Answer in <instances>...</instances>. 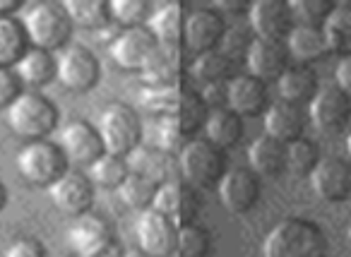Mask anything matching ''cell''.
Segmentation results:
<instances>
[{"mask_svg":"<svg viewBox=\"0 0 351 257\" xmlns=\"http://www.w3.org/2000/svg\"><path fill=\"white\" fill-rule=\"evenodd\" d=\"M147 29L154 34L159 46H183L186 8L181 3H161L152 10Z\"/></svg>","mask_w":351,"mask_h":257,"instance_id":"cb8c5ba5","label":"cell"},{"mask_svg":"<svg viewBox=\"0 0 351 257\" xmlns=\"http://www.w3.org/2000/svg\"><path fill=\"white\" fill-rule=\"evenodd\" d=\"M335 87L339 89V92H344L346 97L351 99V56H346V58H341L339 63H337L335 68Z\"/></svg>","mask_w":351,"mask_h":257,"instance_id":"f6af8a7d","label":"cell"},{"mask_svg":"<svg viewBox=\"0 0 351 257\" xmlns=\"http://www.w3.org/2000/svg\"><path fill=\"white\" fill-rule=\"evenodd\" d=\"M12 70H15L17 77L22 79V84L44 87V84H49L51 79L56 77V58L49 51L29 49Z\"/></svg>","mask_w":351,"mask_h":257,"instance_id":"1f68e13d","label":"cell"},{"mask_svg":"<svg viewBox=\"0 0 351 257\" xmlns=\"http://www.w3.org/2000/svg\"><path fill=\"white\" fill-rule=\"evenodd\" d=\"M320 29H322L327 53L341 56V58L351 56V8L349 5H337Z\"/></svg>","mask_w":351,"mask_h":257,"instance_id":"f1b7e54d","label":"cell"},{"mask_svg":"<svg viewBox=\"0 0 351 257\" xmlns=\"http://www.w3.org/2000/svg\"><path fill=\"white\" fill-rule=\"evenodd\" d=\"M60 149H63L68 164L77 169H89L99 156H104V142L99 130L87 121H70L60 130Z\"/></svg>","mask_w":351,"mask_h":257,"instance_id":"7c38bea8","label":"cell"},{"mask_svg":"<svg viewBox=\"0 0 351 257\" xmlns=\"http://www.w3.org/2000/svg\"><path fill=\"white\" fill-rule=\"evenodd\" d=\"M92 257H123V247H121V243L118 241H113L108 247H104L101 252H97V255H92Z\"/></svg>","mask_w":351,"mask_h":257,"instance_id":"7dc6e473","label":"cell"},{"mask_svg":"<svg viewBox=\"0 0 351 257\" xmlns=\"http://www.w3.org/2000/svg\"><path fill=\"white\" fill-rule=\"evenodd\" d=\"M284 151H287V145H282V142L272 140L267 135H260L248 147L250 171L255 175H272V178H277V175L284 173Z\"/></svg>","mask_w":351,"mask_h":257,"instance_id":"484cf974","label":"cell"},{"mask_svg":"<svg viewBox=\"0 0 351 257\" xmlns=\"http://www.w3.org/2000/svg\"><path fill=\"white\" fill-rule=\"evenodd\" d=\"M313 193L325 202H344L351 195V164L341 156H320L311 171Z\"/></svg>","mask_w":351,"mask_h":257,"instance_id":"4fadbf2b","label":"cell"},{"mask_svg":"<svg viewBox=\"0 0 351 257\" xmlns=\"http://www.w3.org/2000/svg\"><path fill=\"white\" fill-rule=\"evenodd\" d=\"M183 70V46H159L142 65L140 77L147 87H169L178 84Z\"/></svg>","mask_w":351,"mask_h":257,"instance_id":"7402d4cb","label":"cell"},{"mask_svg":"<svg viewBox=\"0 0 351 257\" xmlns=\"http://www.w3.org/2000/svg\"><path fill=\"white\" fill-rule=\"evenodd\" d=\"M140 106L149 111L154 118L176 116L186 125V130L197 132L207 121V106L197 94L186 89L183 84H169V87H145L137 94Z\"/></svg>","mask_w":351,"mask_h":257,"instance_id":"7a4b0ae2","label":"cell"},{"mask_svg":"<svg viewBox=\"0 0 351 257\" xmlns=\"http://www.w3.org/2000/svg\"><path fill=\"white\" fill-rule=\"evenodd\" d=\"M130 175L128 169V161L123 156H113V154H104L94 161L87 169V178L92 180V185L99 188H121L123 180Z\"/></svg>","mask_w":351,"mask_h":257,"instance_id":"8d00e7d4","label":"cell"},{"mask_svg":"<svg viewBox=\"0 0 351 257\" xmlns=\"http://www.w3.org/2000/svg\"><path fill=\"white\" fill-rule=\"evenodd\" d=\"M212 245L210 231L197 223H188V226L178 228V252L181 257H207Z\"/></svg>","mask_w":351,"mask_h":257,"instance_id":"60d3db41","label":"cell"},{"mask_svg":"<svg viewBox=\"0 0 351 257\" xmlns=\"http://www.w3.org/2000/svg\"><path fill=\"white\" fill-rule=\"evenodd\" d=\"M346 156H349V164H351V132L346 135Z\"/></svg>","mask_w":351,"mask_h":257,"instance_id":"f907efd6","label":"cell"},{"mask_svg":"<svg viewBox=\"0 0 351 257\" xmlns=\"http://www.w3.org/2000/svg\"><path fill=\"white\" fill-rule=\"evenodd\" d=\"M178 166L193 188H210L219 183L226 173V161L221 149L207 140H191L178 151Z\"/></svg>","mask_w":351,"mask_h":257,"instance_id":"52a82bcc","label":"cell"},{"mask_svg":"<svg viewBox=\"0 0 351 257\" xmlns=\"http://www.w3.org/2000/svg\"><path fill=\"white\" fill-rule=\"evenodd\" d=\"M335 8L337 5L332 0H291V3H289L293 25L317 27V29L325 25V20L332 15Z\"/></svg>","mask_w":351,"mask_h":257,"instance_id":"f35d334b","label":"cell"},{"mask_svg":"<svg viewBox=\"0 0 351 257\" xmlns=\"http://www.w3.org/2000/svg\"><path fill=\"white\" fill-rule=\"evenodd\" d=\"M149 142L156 151L176 154L191 142V132L176 116H159L149 125Z\"/></svg>","mask_w":351,"mask_h":257,"instance_id":"f546056e","label":"cell"},{"mask_svg":"<svg viewBox=\"0 0 351 257\" xmlns=\"http://www.w3.org/2000/svg\"><path fill=\"white\" fill-rule=\"evenodd\" d=\"M226 34L224 15L215 8H197L186 15V29H183V44L191 53L202 56L217 51Z\"/></svg>","mask_w":351,"mask_h":257,"instance_id":"8fae6325","label":"cell"},{"mask_svg":"<svg viewBox=\"0 0 351 257\" xmlns=\"http://www.w3.org/2000/svg\"><path fill=\"white\" fill-rule=\"evenodd\" d=\"M303 127H306V116L293 103L277 101L265 111V135L282 145L303 137Z\"/></svg>","mask_w":351,"mask_h":257,"instance_id":"603a6c76","label":"cell"},{"mask_svg":"<svg viewBox=\"0 0 351 257\" xmlns=\"http://www.w3.org/2000/svg\"><path fill=\"white\" fill-rule=\"evenodd\" d=\"M17 171L27 183L51 188L60 175L68 173V159L60 145H53L49 140L27 142L17 154Z\"/></svg>","mask_w":351,"mask_h":257,"instance_id":"8992f818","label":"cell"},{"mask_svg":"<svg viewBox=\"0 0 351 257\" xmlns=\"http://www.w3.org/2000/svg\"><path fill=\"white\" fill-rule=\"evenodd\" d=\"M226 108L236 116H260L267 111V87L250 75H236L226 82Z\"/></svg>","mask_w":351,"mask_h":257,"instance_id":"44dd1931","label":"cell"},{"mask_svg":"<svg viewBox=\"0 0 351 257\" xmlns=\"http://www.w3.org/2000/svg\"><path fill=\"white\" fill-rule=\"evenodd\" d=\"M5 204H8V190H5V185L0 183V212L5 209Z\"/></svg>","mask_w":351,"mask_h":257,"instance_id":"c3c4849f","label":"cell"},{"mask_svg":"<svg viewBox=\"0 0 351 257\" xmlns=\"http://www.w3.org/2000/svg\"><path fill=\"white\" fill-rule=\"evenodd\" d=\"M123 257H149V255H145L142 250H128V252H123Z\"/></svg>","mask_w":351,"mask_h":257,"instance_id":"681fc988","label":"cell"},{"mask_svg":"<svg viewBox=\"0 0 351 257\" xmlns=\"http://www.w3.org/2000/svg\"><path fill=\"white\" fill-rule=\"evenodd\" d=\"M311 123L320 132L335 135L341 132L351 121V99L337 87H322L317 89L315 99L311 101Z\"/></svg>","mask_w":351,"mask_h":257,"instance_id":"5bb4252c","label":"cell"},{"mask_svg":"<svg viewBox=\"0 0 351 257\" xmlns=\"http://www.w3.org/2000/svg\"><path fill=\"white\" fill-rule=\"evenodd\" d=\"M250 36L245 34L243 29H239V27H234V29H226L224 39H221V46L219 51H224L229 58H245V51H248L250 46Z\"/></svg>","mask_w":351,"mask_h":257,"instance_id":"7bdbcfd3","label":"cell"},{"mask_svg":"<svg viewBox=\"0 0 351 257\" xmlns=\"http://www.w3.org/2000/svg\"><path fill=\"white\" fill-rule=\"evenodd\" d=\"M263 257H327V238L308 219H284L265 236Z\"/></svg>","mask_w":351,"mask_h":257,"instance_id":"6da1fadb","label":"cell"},{"mask_svg":"<svg viewBox=\"0 0 351 257\" xmlns=\"http://www.w3.org/2000/svg\"><path fill=\"white\" fill-rule=\"evenodd\" d=\"M17 10H22L20 0H0V17H15Z\"/></svg>","mask_w":351,"mask_h":257,"instance_id":"bcb514c9","label":"cell"},{"mask_svg":"<svg viewBox=\"0 0 351 257\" xmlns=\"http://www.w3.org/2000/svg\"><path fill=\"white\" fill-rule=\"evenodd\" d=\"M56 77L70 92L87 94L101 79V63H99V58L87 46H80V44L68 46L56 58Z\"/></svg>","mask_w":351,"mask_h":257,"instance_id":"ba28073f","label":"cell"},{"mask_svg":"<svg viewBox=\"0 0 351 257\" xmlns=\"http://www.w3.org/2000/svg\"><path fill=\"white\" fill-rule=\"evenodd\" d=\"M279 97L287 103H311L317 94V75L315 70L306 68V65H293L282 73V77L277 79Z\"/></svg>","mask_w":351,"mask_h":257,"instance_id":"d4e9b609","label":"cell"},{"mask_svg":"<svg viewBox=\"0 0 351 257\" xmlns=\"http://www.w3.org/2000/svg\"><path fill=\"white\" fill-rule=\"evenodd\" d=\"M156 49V39L147 27H135V29H123L116 39L108 46L113 63L121 70H130V73H140L142 65L147 63Z\"/></svg>","mask_w":351,"mask_h":257,"instance_id":"e0dca14e","label":"cell"},{"mask_svg":"<svg viewBox=\"0 0 351 257\" xmlns=\"http://www.w3.org/2000/svg\"><path fill=\"white\" fill-rule=\"evenodd\" d=\"M116 241L108 221L99 214H82L75 217V221L68 228V243L77 257H92L101 252Z\"/></svg>","mask_w":351,"mask_h":257,"instance_id":"d6986e66","label":"cell"},{"mask_svg":"<svg viewBox=\"0 0 351 257\" xmlns=\"http://www.w3.org/2000/svg\"><path fill=\"white\" fill-rule=\"evenodd\" d=\"M289 53L282 41L253 39L245 51V65L250 70V77L267 82V79H279L282 73L289 68Z\"/></svg>","mask_w":351,"mask_h":257,"instance_id":"ffe728a7","label":"cell"},{"mask_svg":"<svg viewBox=\"0 0 351 257\" xmlns=\"http://www.w3.org/2000/svg\"><path fill=\"white\" fill-rule=\"evenodd\" d=\"M22 27L27 32V39L34 44V49L41 51H58L73 36V22L65 12L63 3L53 0H39L25 8L22 15Z\"/></svg>","mask_w":351,"mask_h":257,"instance_id":"3957f363","label":"cell"},{"mask_svg":"<svg viewBox=\"0 0 351 257\" xmlns=\"http://www.w3.org/2000/svg\"><path fill=\"white\" fill-rule=\"evenodd\" d=\"M287 53L291 58H296L298 63H313V60L322 58L327 53L325 39H322V29L317 27H303L293 25V29L289 32V36L284 39Z\"/></svg>","mask_w":351,"mask_h":257,"instance_id":"83f0119b","label":"cell"},{"mask_svg":"<svg viewBox=\"0 0 351 257\" xmlns=\"http://www.w3.org/2000/svg\"><path fill=\"white\" fill-rule=\"evenodd\" d=\"M346 236H349V243H351V223H349V231H346Z\"/></svg>","mask_w":351,"mask_h":257,"instance_id":"816d5d0a","label":"cell"},{"mask_svg":"<svg viewBox=\"0 0 351 257\" xmlns=\"http://www.w3.org/2000/svg\"><path fill=\"white\" fill-rule=\"evenodd\" d=\"M320 161L317 154V145L306 137L289 142L287 151H284V171L293 175H311V171L315 169V164Z\"/></svg>","mask_w":351,"mask_h":257,"instance_id":"74e56055","label":"cell"},{"mask_svg":"<svg viewBox=\"0 0 351 257\" xmlns=\"http://www.w3.org/2000/svg\"><path fill=\"white\" fill-rule=\"evenodd\" d=\"M154 8L147 0H111V20L118 22L125 29L145 27Z\"/></svg>","mask_w":351,"mask_h":257,"instance_id":"ab89813d","label":"cell"},{"mask_svg":"<svg viewBox=\"0 0 351 257\" xmlns=\"http://www.w3.org/2000/svg\"><path fill=\"white\" fill-rule=\"evenodd\" d=\"M137 245L149 257H176L178 250V226L156 209L140 212L135 221Z\"/></svg>","mask_w":351,"mask_h":257,"instance_id":"9c48e42d","label":"cell"},{"mask_svg":"<svg viewBox=\"0 0 351 257\" xmlns=\"http://www.w3.org/2000/svg\"><path fill=\"white\" fill-rule=\"evenodd\" d=\"M29 51V39L17 17H0V68H15Z\"/></svg>","mask_w":351,"mask_h":257,"instance_id":"4dcf8cb0","label":"cell"},{"mask_svg":"<svg viewBox=\"0 0 351 257\" xmlns=\"http://www.w3.org/2000/svg\"><path fill=\"white\" fill-rule=\"evenodd\" d=\"M70 22L84 29H99L111 20V3L106 0H65Z\"/></svg>","mask_w":351,"mask_h":257,"instance_id":"836d02e7","label":"cell"},{"mask_svg":"<svg viewBox=\"0 0 351 257\" xmlns=\"http://www.w3.org/2000/svg\"><path fill=\"white\" fill-rule=\"evenodd\" d=\"M5 118L10 130L29 142L46 140L58 127V108L39 92H22V97L8 106Z\"/></svg>","mask_w":351,"mask_h":257,"instance_id":"277c9868","label":"cell"},{"mask_svg":"<svg viewBox=\"0 0 351 257\" xmlns=\"http://www.w3.org/2000/svg\"><path fill=\"white\" fill-rule=\"evenodd\" d=\"M99 137L104 151L113 156H130L142 142V121L128 103H108L99 116Z\"/></svg>","mask_w":351,"mask_h":257,"instance_id":"5b68a950","label":"cell"},{"mask_svg":"<svg viewBox=\"0 0 351 257\" xmlns=\"http://www.w3.org/2000/svg\"><path fill=\"white\" fill-rule=\"evenodd\" d=\"M5 257H49V255H46L44 243H39L36 238H20V241L8 245Z\"/></svg>","mask_w":351,"mask_h":257,"instance_id":"ee69618b","label":"cell"},{"mask_svg":"<svg viewBox=\"0 0 351 257\" xmlns=\"http://www.w3.org/2000/svg\"><path fill=\"white\" fill-rule=\"evenodd\" d=\"M234 65L236 60L229 58L224 51H210V53L195 56V63H193V75H195L200 82L210 84H226L234 77Z\"/></svg>","mask_w":351,"mask_h":257,"instance_id":"d6a6232c","label":"cell"},{"mask_svg":"<svg viewBox=\"0 0 351 257\" xmlns=\"http://www.w3.org/2000/svg\"><path fill=\"white\" fill-rule=\"evenodd\" d=\"M248 25L255 39L284 41L293 29V17L284 0H258L248 8Z\"/></svg>","mask_w":351,"mask_h":257,"instance_id":"9a60e30c","label":"cell"},{"mask_svg":"<svg viewBox=\"0 0 351 257\" xmlns=\"http://www.w3.org/2000/svg\"><path fill=\"white\" fill-rule=\"evenodd\" d=\"M219 199L231 214H248L260 199V178L250 169L226 171L219 180Z\"/></svg>","mask_w":351,"mask_h":257,"instance_id":"ac0fdd59","label":"cell"},{"mask_svg":"<svg viewBox=\"0 0 351 257\" xmlns=\"http://www.w3.org/2000/svg\"><path fill=\"white\" fill-rule=\"evenodd\" d=\"M205 130V140L212 142L217 149H229L243 135V123L236 113H231L229 108H212L207 113V121L202 125Z\"/></svg>","mask_w":351,"mask_h":257,"instance_id":"4316f807","label":"cell"},{"mask_svg":"<svg viewBox=\"0 0 351 257\" xmlns=\"http://www.w3.org/2000/svg\"><path fill=\"white\" fill-rule=\"evenodd\" d=\"M49 195L51 202L70 217H82L94 204V185L87 173H80V171H68L65 175H60L49 188Z\"/></svg>","mask_w":351,"mask_h":257,"instance_id":"2e32d148","label":"cell"},{"mask_svg":"<svg viewBox=\"0 0 351 257\" xmlns=\"http://www.w3.org/2000/svg\"><path fill=\"white\" fill-rule=\"evenodd\" d=\"M22 97V79L12 68H0V106H10Z\"/></svg>","mask_w":351,"mask_h":257,"instance_id":"b9f144b4","label":"cell"},{"mask_svg":"<svg viewBox=\"0 0 351 257\" xmlns=\"http://www.w3.org/2000/svg\"><path fill=\"white\" fill-rule=\"evenodd\" d=\"M152 209L164 214L181 228L195 223V217L200 212V195H197V188H193L186 180H166L156 188Z\"/></svg>","mask_w":351,"mask_h":257,"instance_id":"30bf717a","label":"cell"},{"mask_svg":"<svg viewBox=\"0 0 351 257\" xmlns=\"http://www.w3.org/2000/svg\"><path fill=\"white\" fill-rule=\"evenodd\" d=\"M169 154L164 151H156L154 147H137L130 156H128V169L130 173H140L145 178H152L154 183H166V175H169Z\"/></svg>","mask_w":351,"mask_h":257,"instance_id":"e575fe53","label":"cell"},{"mask_svg":"<svg viewBox=\"0 0 351 257\" xmlns=\"http://www.w3.org/2000/svg\"><path fill=\"white\" fill-rule=\"evenodd\" d=\"M156 188H159V183H154L152 178H145L140 173H130L121 183V188H118V197L123 199L125 207L145 212V209H152V204H154Z\"/></svg>","mask_w":351,"mask_h":257,"instance_id":"d590c367","label":"cell"}]
</instances>
